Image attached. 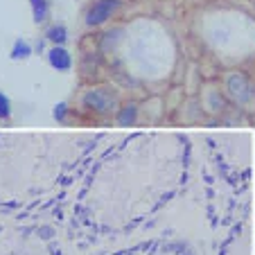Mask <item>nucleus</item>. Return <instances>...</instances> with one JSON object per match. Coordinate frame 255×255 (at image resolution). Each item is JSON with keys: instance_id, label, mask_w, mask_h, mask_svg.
Masks as SVG:
<instances>
[{"instance_id": "nucleus-3", "label": "nucleus", "mask_w": 255, "mask_h": 255, "mask_svg": "<svg viewBox=\"0 0 255 255\" xmlns=\"http://www.w3.org/2000/svg\"><path fill=\"white\" fill-rule=\"evenodd\" d=\"M118 9H120V0H95L86 11V25L97 27V25L106 23Z\"/></svg>"}, {"instance_id": "nucleus-11", "label": "nucleus", "mask_w": 255, "mask_h": 255, "mask_svg": "<svg viewBox=\"0 0 255 255\" xmlns=\"http://www.w3.org/2000/svg\"><path fill=\"white\" fill-rule=\"evenodd\" d=\"M66 113H68V106L61 102V104H57V106H54V113H52V116H54V120L63 122V120H66Z\"/></svg>"}, {"instance_id": "nucleus-2", "label": "nucleus", "mask_w": 255, "mask_h": 255, "mask_svg": "<svg viewBox=\"0 0 255 255\" xmlns=\"http://www.w3.org/2000/svg\"><path fill=\"white\" fill-rule=\"evenodd\" d=\"M224 88H226L228 97L240 106H246L249 102H253V97H255V86L251 84V79L246 77L244 72H237V70L228 72L226 82H224Z\"/></svg>"}, {"instance_id": "nucleus-6", "label": "nucleus", "mask_w": 255, "mask_h": 255, "mask_svg": "<svg viewBox=\"0 0 255 255\" xmlns=\"http://www.w3.org/2000/svg\"><path fill=\"white\" fill-rule=\"evenodd\" d=\"M29 5H32V16L36 23H45L50 16V5L48 0H29Z\"/></svg>"}, {"instance_id": "nucleus-10", "label": "nucleus", "mask_w": 255, "mask_h": 255, "mask_svg": "<svg viewBox=\"0 0 255 255\" xmlns=\"http://www.w3.org/2000/svg\"><path fill=\"white\" fill-rule=\"evenodd\" d=\"M208 102H210V111H222V95L217 91H210L208 93Z\"/></svg>"}, {"instance_id": "nucleus-4", "label": "nucleus", "mask_w": 255, "mask_h": 255, "mask_svg": "<svg viewBox=\"0 0 255 255\" xmlns=\"http://www.w3.org/2000/svg\"><path fill=\"white\" fill-rule=\"evenodd\" d=\"M48 61H50V66H52L54 70H61V72H66V70H70L72 68V57H70V52H68L63 45H52V48H50Z\"/></svg>"}, {"instance_id": "nucleus-8", "label": "nucleus", "mask_w": 255, "mask_h": 255, "mask_svg": "<svg viewBox=\"0 0 255 255\" xmlns=\"http://www.w3.org/2000/svg\"><path fill=\"white\" fill-rule=\"evenodd\" d=\"M29 54H32V48H29L27 41H16L14 43V50H11V59H27Z\"/></svg>"}, {"instance_id": "nucleus-9", "label": "nucleus", "mask_w": 255, "mask_h": 255, "mask_svg": "<svg viewBox=\"0 0 255 255\" xmlns=\"http://www.w3.org/2000/svg\"><path fill=\"white\" fill-rule=\"evenodd\" d=\"M11 116V102L5 93H0V120H7Z\"/></svg>"}, {"instance_id": "nucleus-5", "label": "nucleus", "mask_w": 255, "mask_h": 255, "mask_svg": "<svg viewBox=\"0 0 255 255\" xmlns=\"http://www.w3.org/2000/svg\"><path fill=\"white\" fill-rule=\"evenodd\" d=\"M135 120H138V104H133V102L120 106L116 111V122L120 127H131V125H135Z\"/></svg>"}, {"instance_id": "nucleus-1", "label": "nucleus", "mask_w": 255, "mask_h": 255, "mask_svg": "<svg viewBox=\"0 0 255 255\" xmlns=\"http://www.w3.org/2000/svg\"><path fill=\"white\" fill-rule=\"evenodd\" d=\"M84 106L97 116H111L118 111V93L111 86H95L84 93Z\"/></svg>"}, {"instance_id": "nucleus-7", "label": "nucleus", "mask_w": 255, "mask_h": 255, "mask_svg": "<svg viewBox=\"0 0 255 255\" xmlns=\"http://www.w3.org/2000/svg\"><path fill=\"white\" fill-rule=\"evenodd\" d=\"M45 39L52 45H63L68 41V29L63 25H52V27L45 32Z\"/></svg>"}]
</instances>
